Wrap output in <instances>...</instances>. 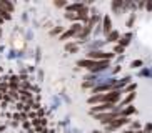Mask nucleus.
I'll use <instances>...</instances> for the list:
<instances>
[{
  "mask_svg": "<svg viewBox=\"0 0 152 133\" xmlns=\"http://www.w3.org/2000/svg\"><path fill=\"white\" fill-rule=\"evenodd\" d=\"M114 57V52H102V50H92V52H89L87 53V58L89 60H109V58H112Z\"/></svg>",
  "mask_w": 152,
  "mask_h": 133,
  "instance_id": "1",
  "label": "nucleus"
},
{
  "mask_svg": "<svg viewBox=\"0 0 152 133\" xmlns=\"http://www.w3.org/2000/svg\"><path fill=\"white\" fill-rule=\"evenodd\" d=\"M115 110V106L112 105V103H100V105H95L90 108V113L92 115H99V113H102V111H114Z\"/></svg>",
  "mask_w": 152,
  "mask_h": 133,
  "instance_id": "2",
  "label": "nucleus"
},
{
  "mask_svg": "<svg viewBox=\"0 0 152 133\" xmlns=\"http://www.w3.org/2000/svg\"><path fill=\"white\" fill-rule=\"evenodd\" d=\"M129 121H130L129 118H125V116H119V118L114 120L110 125H107V130H109V132H115V130L122 128L124 125H129Z\"/></svg>",
  "mask_w": 152,
  "mask_h": 133,
  "instance_id": "3",
  "label": "nucleus"
},
{
  "mask_svg": "<svg viewBox=\"0 0 152 133\" xmlns=\"http://www.w3.org/2000/svg\"><path fill=\"white\" fill-rule=\"evenodd\" d=\"M80 32H82V25L80 23H74L70 30H67L65 33L60 35V40H67V38H70V37H75V35H79Z\"/></svg>",
  "mask_w": 152,
  "mask_h": 133,
  "instance_id": "4",
  "label": "nucleus"
},
{
  "mask_svg": "<svg viewBox=\"0 0 152 133\" xmlns=\"http://www.w3.org/2000/svg\"><path fill=\"white\" fill-rule=\"evenodd\" d=\"M121 95H122L121 90H110V92H107V93H105V103H112V105H115V103L121 100Z\"/></svg>",
  "mask_w": 152,
  "mask_h": 133,
  "instance_id": "5",
  "label": "nucleus"
},
{
  "mask_svg": "<svg viewBox=\"0 0 152 133\" xmlns=\"http://www.w3.org/2000/svg\"><path fill=\"white\" fill-rule=\"evenodd\" d=\"M109 66V60H102V62H95V65L92 66V70L90 72H94V73H97V72H104L105 68Z\"/></svg>",
  "mask_w": 152,
  "mask_h": 133,
  "instance_id": "6",
  "label": "nucleus"
},
{
  "mask_svg": "<svg viewBox=\"0 0 152 133\" xmlns=\"http://www.w3.org/2000/svg\"><path fill=\"white\" fill-rule=\"evenodd\" d=\"M77 65L90 72V70H92V66L95 65V62H94V60H89V58H84V60H79V62H77Z\"/></svg>",
  "mask_w": 152,
  "mask_h": 133,
  "instance_id": "7",
  "label": "nucleus"
},
{
  "mask_svg": "<svg viewBox=\"0 0 152 133\" xmlns=\"http://www.w3.org/2000/svg\"><path fill=\"white\" fill-rule=\"evenodd\" d=\"M89 103H105V93H99V95H94V97L89 98Z\"/></svg>",
  "mask_w": 152,
  "mask_h": 133,
  "instance_id": "8",
  "label": "nucleus"
},
{
  "mask_svg": "<svg viewBox=\"0 0 152 133\" xmlns=\"http://www.w3.org/2000/svg\"><path fill=\"white\" fill-rule=\"evenodd\" d=\"M112 32V23H110V17H104V33H110Z\"/></svg>",
  "mask_w": 152,
  "mask_h": 133,
  "instance_id": "9",
  "label": "nucleus"
},
{
  "mask_svg": "<svg viewBox=\"0 0 152 133\" xmlns=\"http://www.w3.org/2000/svg\"><path fill=\"white\" fill-rule=\"evenodd\" d=\"M0 5H2V7H4L9 13H12V12H14V9H15L14 4H10V2H7V0H0Z\"/></svg>",
  "mask_w": 152,
  "mask_h": 133,
  "instance_id": "10",
  "label": "nucleus"
},
{
  "mask_svg": "<svg viewBox=\"0 0 152 133\" xmlns=\"http://www.w3.org/2000/svg\"><path fill=\"white\" fill-rule=\"evenodd\" d=\"M134 113H135V108H134V106H127V108H122V111H121V115L122 116H125V118H127V116H129V115H134Z\"/></svg>",
  "mask_w": 152,
  "mask_h": 133,
  "instance_id": "11",
  "label": "nucleus"
},
{
  "mask_svg": "<svg viewBox=\"0 0 152 133\" xmlns=\"http://www.w3.org/2000/svg\"><path fill=\"white\" fill-rule=\"evenodd\" d=\"M119 38H121V35H119V32H110L107 35V42H119Z\"/></svg>",
  "mask_w": 152,
  "mask_h": 133,
  "instance_id": "12",
  "label": "nucleus"
},
{
  "mask_svg": "<svg viewBox=\"0 0 152 133\" xmlns=\"http://www.w3.org/2000/svg\"><path fill=\"white\" fill-rule=\"evenodd\" d=\"M130 38H132V35L130 33H127V35H124V37H121V47H125V45H129V42H130Z\"/></svg>",
  "mask_w": 152,
  "mask_h": 133,
  "instance_id": "13",
  "label": "nucleus"
},
{
  "mask_svg": "<svg viewBox=\"0 0 152 133\" xmlns=\"http://www.w3.org/2000/svg\"><path fill=\"white\" fill-rule=\"evenodd\" d=\"M20 93H22L20 97H22L23 102H28V103L32 102V95H30V92H20Z\"/></svg>",
  "mask_w": 152,
  "mask_h": 133,
  "instance_id": "14",
  "label": "nucleus"
},
{
  "mask_svg": "<svg viewBox=\"0 0 152 133\" xmlns=\"http://www.w3.org/2000/svg\"><path fill=\"white\" fill-rule=\"evenodd\" d=\"M65 50H67L69 53H75L77 52V45L75 43H67L65 45Z\"/></svg>",
  "mask_w": 152,
  "mask_h": 133,
  "instance_id": "15",
  "label": "nucleus"
},
{
  "mask_svg": "<svg viewBox=\"0 0 152 133\" xmlns=\"http://www.w3.org/2000/svg\"><path fill=\"white\" fill-rule=\"evenodd\" d=\"M18 83H20V80H18V77H12V78H10V87H12V88H17V87H18Z\"/></svg>",
  "mask_w": 152,
  "mask_h": 133,
  "instance_id": "16",
  "label": "nucleus"
},
{
  "mask_svg": "<svg viewBox=\"0 0 152 133\" xmlns=\"http://www.w3.org/2000/svg\"><path fill=\"white\" fill-rule=\"evenodd\" d=\"M134 98H135V93L132 92V93H130V95H129V97H127V98H125V100H124V103H122V105H127V103H130V102H132V100H134Z\"/></svg>",
  "mask_w": 152,
  "mask_h": 133,
  "instance_id": "17",
  "label": "nucleus"
},
{
  "mask_svg": "<svg viewBox=\"0 0 152 133\" xmlns=\"http://www.w3.org/2000/svg\"><path fill=\"white\" fill-rule=\"evenodd\" d=\"M130 66H132V68H140V66H142V60H134V62L130 63Z\"/></svg>",
  "mask_w": 152,
  "mask_h": 133,
  "instance_id": "18",
  "label": "nucleus"
},
{
  "mask_svg": "<svg viewBox=\"0 0 152 133\" xmlns=\"http://www.w3.org/2000/svg\"><path fill=\"white\" fill-rule=\"evenodd\" d=\"M62 27H57V28H54V30H50V35H58V33H62Z\"/></svg>",
  "mask_w": 152,
  "mask_h": 133,
  "instance_id": "19",
  "label": "nucleus"
},
{
  "mask_svg": "<svg viewBox=\"0 0 152 133\" xmlns=\"http://www.w3.org/2000/svg\"><path fill=\"white\" fill-rule=\"evenodd\" d=\"M54 5L55 7H67V2H64V0H55Z\"/></svg>",
  "mask_w": 152,
  "mask_h": 133,
  "instance_id": "20",
  "label": "nucleus"
},
{
  "mask_svg": "<svg viewBox=\"0 0 152 133\" xmlns=\"http://www.w3.org/2000/svg\"><path fill=\"white\" fill-rule=\"evenodd\" d=\"M65 17H67L69 20H77V18H79L77 17V13H65Z\"/></svg>",
  "mask_w": 152,
  "mask_h": 133,
  "instance_id": "21",
  "label": "nucleus"
},
{
  "mask_svg": "<svg viewBox=\"0 0 152 133\" xmlns=\"http://www.w3.org/2000/svg\"><path fill=\"white\" fill-rule=\"evenodd\" d=\"M144 132H145V133H151V132H152V123H149L147 126L144 128Z\"/></svg>",
  "mask_w": 152,
  "mask_h": 133,
  "instance_id": "22",
  "label": "nucleus"
},
{
  "mask_svg": "<svg viewBox=\"0 0 152 133\" xmlns=\"http://www.w3.org/2000/svg\"><path fill=\"white\" fill-rule=\"evenodd\" d=\"M82 87H84V88H90V87H92V82H84Z\"/></svg>",
  "mask_w": 152,
  "mask_h": 133,
  "instance_id": "23",
  "label": "nucleus"
},
{
  "mask_svg": "<svg viewBox=\"0 0 152 133\" xmlns=\"http://www.w3.org/2000/svg\"><path fill=\"white\" fill-rule=\"evenodd\" d=\"M114 50H115L117 53H122V52H124V47H121V45H117V47H115Z\"/></svg>",
  "mask_w": 152,
  "mask_h": 133,
  "instance_id": "24",
  "label": "nucleus"
},
{
  "mask_svg": "<svg viewBox=\"0 0 152 133\" xmlns=\"http://www.w3.org/2000/svg\"><path fill=\"white\" fill-rule=\"evenodd\" d=\"M147 10H149V12L152 10V2H147Z\"/></svg>",
  "mask_w": 152,
  "mask_h": 133,
  "instance_id": "25",
  "label": "nucleus"
},
{
  "mask_svg": "<svg viewBox=\"0 0 152 133\" xmlns=\"http://www.w3.org/2000/svg\"><path fill=\"white\" fill-rule=\"evenodd\" d=\"M124 133H140V132H135V130H130V132H124Z\"/></svg>",
  "mask_w": 152,
  "mask_h": 133,
  "instance_id": "26",
  "label": "nucleus"
},
{
  "mask_svg": "<svg viewBox=\"0 0 152 133\" xmlns=\"http://www.w3.org/2000/svg\"><path fill=\"white\" fill-rule=\"evenodd\" d=\"M2 23H4V18H2V17H0V25H2Z\"/></svg>",
  "mask_w": 152,
  "mask_h": 133,
  "instance_id": "27",
  "label": "nucleus"
},
{
  "mask_svg": "<svg viewBox=\"0 0 152 133\" xmlns=\"http://www.w3.org/2000/svg\"><path fill=\"white\" fill-rule=\"evenodd\" d=\"M0 37H2V28H0Z\"/></svg>",
  "mask_w": 152,
  "mask_h": 133,
  "instance_id": "28",
  "label": "nucleus"
}]
</instances>
